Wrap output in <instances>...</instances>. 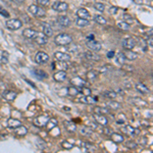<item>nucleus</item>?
Returning a JSON list of instances; mask_svg holds the SVG:
<instances>
[{
	"instance_id": "nucleus-1",
	"label": "nucleus",
	"mask_w": 153,
	"mask_h": 153,
	"mask_svg": "<svg viewBox=\"0 0 153 153\" xmlns=\"http://www.w3.org/2000/svg\"><path fill=\"white\" fill-rule=\"evenodd\" d=\"M54 42L58 46H66L73 42V39H71V37L69 36V35L62 33V34L57 35V36L55 37Z\"/></svg>"
},
{
	"instance_id": "nucleus-2",
	"label": "nucleus",
	"mask_w": 153,
	"mask_h": 153,
	"mask_svg": "<svg viewBox=\"0 0 153 153\" xmlns=\"http://www.w3.org/2000/svg\"><path fill=\"white\" fill-rule=\"evenodd\" d=\"M28 10H29V12L31 13L32 15H34V17H44L46 15V11L44 10L43 8H41L40 6L35 5V4L30 5Z\"/></svg>"
},
{
	"instance_id": "nucleus-3",
	"label": "nucleus",
	"mask_w": 153,
	"mask_h": 153,
	"mask_svg": "<svg viewBox=\"0 0 153 153\" xmlns=\"http://www.w3.org/2000/svg\"><path fill=\"white\" fill-rule=\"evenodd\" d=\"M6 27L11 31H17V30L23 27V23L18 18H11V20H8L6 22Z\"/></svg>"
},
{
	"instance_id": "nucleus-4",
	"label": "nucleus",
	"mask_w": 153,
	"mask_h": 153,
	"mask_svg": "<svg viewBox=\"0 0 153 153\" xmlns=\"http://www.w3.org/2000/svg\"><path fill=\"white\" fill-rule=\"evenodd\" d=\"M48 60H49V55L47 53L43 52V51H39L35 55V61L38 64H44L46 62H48Z\"/></svg>"
},
{
	"instance_id": "nucleus-5",
	"label": "nucleus",
	"mask_w": 153,
	"mask_h": 153,
	"mask_svg": "<svg viewBox=\"0 0 153 153\" xmlns=\"http://www.w3.org/2000/svg\"><path fill=\"white\" fill-rule=\"evenodd\" d=\"M52 9L55 11H60V12L66 11L68 9V4L63 1H55L52 4Z\"/></svg>"
},
{
	"instance_id": "nucleus-6",
	"label": "nucleus",
	"mask_w": 153,
	"mask_h": 153,
	"mask_svg": "<svg viewBox=\"0 0 153 153\" xmlns=\"http://www.w3.org/2000/svg\"><path fill=\"white\" fill-rule=\"evenodd\" d=\"M122 131L124 132L126 135L129 136H139L140 134V130L137 129V128H134L132 126H126L122 129Z\"/></svg>"
},
{
	"instance_id": "nucleus-7",
	"label": "nucleus",
	"mask_w": 153,
	"mask_h": 153,
	"mask_svg": "<svg viewBox=\"0 0 153 153\" xmlns=\"http://www.w3.org/2000/svg\"><path fill=\"white\" fill-rule=\"evenodd\" d=\"M136 46V41L134 38H126L124 41H122V47L125 48L126 50H133Z\"/></svg>"
},
{
	"instance_id": "nucleus-8",
	"label": "nucleus",
	"mask_w": 153,
	"mask_h": 153,
	"mask_svg": "<svg viewBox=\"0 0 153 153\" xmlns=\"http://www.w3.org/2000/svg\"><path fill=\"white\" fill-rule=\"evenodd\" d=\"M93 119L95 122H96L98 125H100V126L106 127L108 125V119L104 114H97V113H94Z\"/></svg>"
},
{
	"instance_id": "nucleus-9",
	"label": "nucleus",
	"mask_w": 153,
	"mask_h": 153,
	"mask_svg": "<svg viewBox=\"0 0 153 153\" xmlns=\"http://www.w3.org/2000/svg\"><path fill=\"white\" fill-rule=\"evenodd\" d=\"M48 119H49V117H48L47 115H40V117H36V119H34V125L39 128H42L44 126H46Z\"/></svg>"
},
{
	"instance_id": "nucleus-10",
	"label": "nucleus",
	"mask_w": 153,
	"mask_h": 153,
	"mask_svg": "<svg viewBox=\"0 0 153 153\" xmlns=\"http://www.w3.org/2000/svg\"><path fill=\"white\" fill-rule=\"evenodd\" d=\"M87 46H88V48H89L91 51H100L101 50V48H102V46H101V43L100 42H98V41H95V39L94 40H91V41H87Z\"/></svg>"
},
{
	"instance_id": "nucleus-11",
	"label": "nucleus",
	"mask_w": 153,
	"mask_h": 153,
	"mask_svg": "<svg viewBox=\"0 0 153 153\" xmlns=\"http://www.w3.org/2000/svg\"><path fill=\"white\" fill-rule=\"evenodd\" d=\"M54 57L58 60V61H62V62H68V61L71 60V55H69L68 53L60 52V51L55 52Z\"/></svg>"
},
{
	"instance_id": "nucleus-12",
	"label": "nucleus",
	"mask_w": 153,
	"mask_h": 153,
	"mask_svg": "<svg viewBox=\"0 0 153 153\" xmlns=\"http://www.w3.org/2000/svg\"><path fill=\"white\" fill-rule=\"evenodd\" d=\"M69 83H71V85L75 86L76 88H82L86 85V81L84 79L80 78V76H75V78H73L69 81Z\"/></svg>"
},
{
	"instance_id": "nucleus-13",
	"label": "nucleus",
	"mask_w": 153,
	"mask_h": 153,
	"mask_svg": "<svg viewBox=\"0 0 153 153\" xmlns=\"http://www.w3.org/2000/svg\"><path fill=\"white\" fill-rule=\"evenodd\" d=\"M79 101L82 102V103H86V104H94V103H96V101H97V97L90 96V95H88V96L82 95V97L79 99Z\"/></svg>"
},
{
	"instance_id": "nucleus-14",
	"label": "nucleus",
	"mask_w": 153,
	"mask_h": 153,
	"mask_svg": "<svg viewBox=\"0 0 153 153\" xmlns=\"http://www.w3.org/2000/svg\"><path fill=\"white\" fill-rule=\"evenodd\" d=\"M66 73L64 71H56V73L53 75V79H54L56 82L58 83H61L63 82V81H66Z\"/></svg>"
},
{
	"instance_id": "nucleus-15",
	"label": "nucleus",
	"mask_w": 153,
	"mask_h": 153,
	"mask_svg": "<svg viewBox=\"0 0 153 153\" xmlns=\"http://www.w3.org/2000/svg\"><path fill=\"white\" fill-rule=\"evenodd\" d=\"M34 39H35V42L38 44V45H40V46H43V45H45V44L47 43V37H46L44 34L38 33Z\"/></svg>"
},
{
	"instance_id": "nucleus-16",
	"label": "nucleus",
	"mask_w": 153,
	"mask_h": 153,
	"mask_svg": "<svg viewBox=\"0 0 153 153\" xmlns=\"http://www.w3.org/2000/svg\"><path fill=\"white\" fill-rule=\"evenodd\" d=\"M2 96H3V98L6 99L7 101H13L15 98H17V92H15V91L7 90V91H5L3 94H2Z\"/></svg>"
},
{
	"instance_id": "nucleus-17",
	"label": "nucleus",
	"mask_w": 153,
	"mask_h": 153,
	"mask_svg": "<svg viewBox=\"0 0 153 153\" xmlns=\"http://www.w3.org/2000/svg\"><path fill=\"white\" fill-rule=\"evenodd\" d=\"M57 23H58L61 27L66 28L71 25V20H69L66 15H59V17H57Z\"/></svg>"
},
{
	"instance_id": "nucleus-18",
	"label": "nucleus",
	"mask_w": 153,
	"mask_h": 153,
	"mask_svg": "<svg viewBox=\"0 0 153 153\" xmlns=\"http://www.w3.org/2000/svg\"><path fill=\"white\" fill-rule=\"evenodd\" d=\"M84 56L87 59L92 60V61H99L100 60V56L98 54H95L93 51H86V52H84Z\"/></svg>"
},
{
	"instance_id": "nucleus-19",
	"label": "nucleus",
	"mask_w": 153,
	"mask_h": 153,
	"mask_svg": "<svg viewBox=\"0 0 153 153\" xmlns=\"http://www.w3.org/2000/svg\"><path fill=\"white\" fill-rule=\"evenodd\" d=\"M76 17L81 18H85V20H89L91 15H90L89 11L86 8H79L78 10H76Z\"/></svg>"
},
{
	"instance_id": "nucleus-20",
	"label": "nucleus",
	"mask_w": 153,
	"mask_h": 153,
	"mask_svg": "<svg viewBox=\"0 0 153 153\" xmlns=\"http://www.w3.org/2000/svg\"><path fill=\"white\" fill-rule=\"evenodd\" d=\"M37 34H38V32L35 31L33 29H26L23 32V36L27 39H34Z\"/></svg>"
},
{
	"instance_id": "nucleus-21",
	"label": "nucleus",
	"mask_w": 153,
	"mask_h": 153,
	"mask_svg": "<svg viewBox=\"0 0 153 153\" xmlns=\"http://www.w3.org/2000/svg\"><path fill=\"white\" fill-rule=\"evenodd\" d=\"M136 90L141 94H149L150 93V90L148 89V87H146L144 84L142 83H138L136 85Z\"/></svg>"
},
{
	"instance_id": "nucleus-22",
	"label": "nucleus",
	"mask_w": 153,
	"mask_h": 153,
	"mask_svg": "<svg viewBox=\"0 0 153 153\" xmlns=\"http://www.w3.org/2000/svg\"><path fill=\"white\" fill-rule=\"evenodd\" d=\"M22 125V122L20 119H9L7 120V126L10 129H15V128L20 127Z\"/></svg>"
},
{
	"instance_id": "nucleus-23",
	"label": "nucleus",
	"mask_w": 153,
	"mask_h": 153,
	"mask_svg": "<svg viewBox=\"0 0 153 153\" xmlns=\"http://www.w3.org/2000/svg\"><path fill=\"white\" fill-rule=\"evenodd\" d=\"M110 138H111V140H112L114 143H117V144H119V143H122L125 141L124 136L119 135V134H117V133H111Z\"/></svg>"
},
{
	"instance_id": "nucleus-24",
	"label": "nucleus",
	"mask_w": 153,
	"mask_h": 153,
	"mask_svg": "<svg viewBox=\"0 0 153 153\" xmlns=\"http://www.w3.org/2000/svg\"><path fill=\"white\" fill-rule=\"evenodd\" d=\"M15 135H17V136H20V137L25 136L26 134L28 133V129H27V128H26L25 126H23V125H20V127L15 128Z\"/></svg>"
},
{
	"instance_id": "nucleus-25",
	"label": "nucleus",
	"mask_w": 153,
	"mask_h": 153,
	"mask_svg": "<svg viewBox=\"0 0 153 153\" xmlns=\"http://www.w3.org/2000/svg\"><path fill=\"white\" fill-rule=\"evenodd\" d=\"M63 125H64V127H66V131L68 132H71V133H75V132L76 131V124H74L73 122H63Z\"/></svg>"
},
{
	"instance_id": "nucleus-26",
	"label": "nucleus",
	"mask_w": 153,
	"mask_h": 153,
	"mask_svg": "<svg viewBox=\"0 0 153 153\" xmlns=\"http://www.w3.org/2000/svg\"><path fill=\"white\" fill-rule=\"evenodd\" d=\"M33 75L36 76L37 79H39V80H44V79H46L48 76L47 74L44 71H42V69H34Z\"/></svg>"
},
{
	"instance_id": "nucleus-27",
	"label": "nucleus",
	"mask_w": 153,
	"mask_h": 153,
	"mask_svg": "<svg viewBox=\"0 0 153 153\" xmlns=\"http://www.w3.org/2000/svg\"><path fill=\"white\" fill-rule=\"evenodd\" d=\"M124 55H125V58L129 60H135L138 58V54L131 50H127L126 52H124Z\"/></svg>"
},
{
	"instance_id": "nucleus-28",
	"label": "nucleus",
	"mask_w": 153,
	"mask_h": 153,
	"mask_svg": "<svg viewBox=\"0 0 153 153\" xmlns=\"http://www.w3.org/2000/svg\"><path fill=\"white\" fill-rule=\"evenodd\" d=\"M106 106H107L109 109L117 110L120 108V103H119L117 101H113L112 99H111V101H108L107 103H106Z\"/></svg>"
},
{
	"instance_id": "nucleus-29",
	"label": "nucleus",
	"mask_w": 153,
	"mask_h": 153,
	"mask_svg": "<svg viewBox=\"0 0 153 153\" xmlns=\"http://www.w3.org/2000/svg\"><path fill=\"white\" fill-rule=\"evenodd\" d=\"M130 101L132 102V104L134 105H138V106H147V102L142 100L140 98H133V99H130Z\"/></svg>"
},
{
	"instance_id": "nucleus-30",
	"label": "nucleus",
	"mask_w": 153,
	"mask_h": 153,
	"mask_svg": "<svg viewBox=\"0 0 153 153\" xmlns=\"http://www.w3.org/2000/svg\"><path fill=\"white\" fill-rule=\"evenodd\" d=\"M68 88V95L69 96H76V95H79V88L75 87V86L71 85V87H66Z\"/></svg>"
},
{
	"instance_id": "nucleus-31",
	"label": "nucleus",
	"mask_w": 153,
	"mask_h": 153,
	"mask_svg": "<svg viewBox=\"0 0 153 153\" xmlns=\"http://www.w3.org/2000/svg\"><path fill=\"white\" fill-rule=\"evenodd\" d=\"M43 34L45 35L46 37H51L53 35V30L50 26L48 25H44L43 26Z\"/></svg>"
},
{
	"instance_id": "nucleus-32",
	"label": "nucleus",
	"mask_w": 153,
	"mask_h": 153,
	"mask_svg": "<svg viewBox=\"0 0 153 153\" xmlns=\"http://www.w3.org/2000/svg\"><path fill=\"white\" fill-rule=\"evenodd\" d=\"M56 126H57V120L55 119H48V122H47V124H46V127H47L48 131L53 130Z\"/></svg>"
},
{
	"instance_id": "nucleus-33",
	"label": "nucleus",
	"mask_w": 153,
	"mask_h": 153,
	"mask_svg": "<svg viewBox=\"0 0 153 153\" xmlns=\"http://www.w3.org/2000/svg\"><path fill=\"white\" fill-rule=\"evenodd\" d=\"M125 60H126V58H125L124 52H119L115 55V62H117L119 64H124Z\"/></svg>"
},
{
	"instance_id": "nucleus-34",
	"label": "nucleus",
	"mask_w": 153,
	"mask_h": 153,
	"mask_svg": "<svg viewBox=\"0 0 153 153\" xmlns=\"http://www.w3.org/2000/svg\"><path fill=\"white\" fill-rule=\"evenodd\" d=\"M76 26H79V27H87V26L89 25V20H85V18L78 17L76 20Z\"/></svg>"
},
{
	"instance_id": "nucleus-35",
	"label": "nucleus",
	"mask_w": 153,
	"mask_h": 153,
	"mask_svg": "<svg viewBox=\"0 0 153 153\" xmlns=\"http://www.w3.org/2000/svg\"><path fill=\"white\" fill-rule=\"evenodd\" d=\"M92 130L89 127H83L80 129V133L84 136H91L92 135Z\"/></svg>"
},
{
	"instance_id": "nucleus-36",
	"label": "nucleus",
	"mask_w": 153,
	"mask_h": 153,
	"mask_svg": "<svg viewBox=\"0 0 153 153\" xmlns=\"http://www.w3.org/2000/svg\"><path fill=\"white\" fill-rule=\"evenodd\" d=\"M117 27L119 28V29L122 30V31H129V30H130V25L127 24V23H125L124 20H122V22H119V23H117Z\"/></svg>"
},
{
	"instance_id": "nucleus-37",
	"label": "nucleus",
	"mask_w": 153,
	"mask_h": 153,
	"mask_svg": "<svg viewBox=\"0 0 153 153\" xmlns=\"http://www.w3.org/2000/svg\"><path fill=\"white\" fill-rule=\"evenodd\" d=\"M94 112L97 113V114H107L108 109L104 107H99V106H96L94 107Z\"/></svg>"
},
{
	"instance_id": "nucleus-38",
	"label": "nucleus",
	"mask_w": 153,
	"mask_h": 153,
	"mask_svg": "<svg viewBox=\"0 0 153 153\" xmlns=\"http://www.w3.org/2000/svg\"><path fill=\"white\" fill-rule=\"evenodd\" d=\"M79 92L81 95H84V96H88V95H91V89L88 87H82V88H79Z\"/></svg>"
},
{
	"instance_id": "nucleus-39",
	"label": "nucleus",
	"mask_w": 153,
	"mask_h": 153,
	"mask_svg": "<svg viewBox=\"0 0 153 153\" xmlns=\"http://www.w3.org/2000/svg\"><path fill=\"white\" fill-rule=\"evenodd\" d=\"M103 95H104V97H106V98H108V99H115L117 96V93L114 91H105L103 93Z\"/></svg>"
},
{
	"instance_id": "nucleus-40",
	"label": "nucleus",
	"mask_w": 153,
	"mask_h": 153,
	"mask_svg": "<svg viewBox=\"0 0 153 153\" xmlns=\"http://www.w3.org/2000/svg\"><path fill=\"white\" fill-rule=\"evenodd\" d=\"M86 78L90 81H94L95 79H97V74L95 71H89L87 74H86Z\"/></svg>"
},
{
	"instance_id": "nucleus-41",
	"label": "nucleus",
	"mask_w": 153,
	"mask_h": 153,
	"mask_svg": "<svg viewBox=\"0 0 153 153\" xmlns=\"http://www.w3.org/2000/svg\"><path fill=\"white\" fill-rule=\"evenodd\" d=\"M122 18H124V22L127 23V24L129 25H132L134 23V18L132 15H130L129 13H125L124 15H122Z\"/></svg>"
},
{
	"instance_id": "nucleus-42",
	"label": "nucleus",
	"mask_w": 153,
	"mask_h": 153,
	"mask_svg": "<svg viewBox=\"0 0 153 153\" xmlns=\"http://www.w3.org/2000/svg\"><path fill=\"white\" fill-rule=\"evenodd\" d=\"M94 20L97 23V24H100V25H105L106 24V20L105 17H103L102 15H95Z\"/></svg>"
},
{
	"instance_id": "nucleus-43",
	"label": "nucleus",
	"mask_w": 153,
	"mask_h": 153,
	"mask_svg": "<svg viewBox=\"0 0 153 153\" xmlns=\"http://www.w3.org/2000/svg\"><path fill=\"white\" fill-rule=\"evenodd\" d=\"M94 8L96 9V10L100 11V12H103V11L105 10V5H104L103 3H101V2H96V3L94 4Z\"/></svg>"
},
{
	"instance_id": "nucleus-44",
	"label": "nucleus",
	"mask_w": 153,
	"mask_h": 153,
	"mask_svg": "<svg viewBox=\"0 0 153 153\" xmlns=\"http://www.w3.org/2000/svg\"><path fill=\"white\" fill-rule=\"evenodd\" d=\"M124 145L126 146L127 148H129V149H136L137 148V144H136V142H134V141H128V142L125 143Z\"/></svg>"
},
{
	"instance_id": "nucleus-45",
	"label": "nucleus",
	"mask_w": 153,
	"mask_h": 153,
	"mask_svg": "<svg viewBox=\"0 0 153 153\" xmlns=\"http://www.w3.org/2000/svg\"><path fill=\"white\" fill-rule=\"evenodd\" d=\"M1 62L4 64H6L8 62V53L6 51L2 52V56H1Z\"/></svg>"
},
{
	"instance_id": "nucleus-46",
	"label": "nucleus",
	"mask_w": 153,
	"mask_h": 153,
	"mask_svg": "<svg viewBox=\"0 0 153 153\" xmlns=\"http://www.w3.org/2000/svg\"><path fill=\"white\" fill-rule=\"evenodd\" d=\"M0 15H3V17H9V13H8V11L6 10V9H4L3 7H2L1 5H0Z\"/></svg>"
},
{
	"instance_id": "nucleus-47",
	"label": "nucleus",
	"mask_w": 153,
	"mask_h": 153,
	"mask_svg": "<svg viewBox=\"0 0 153 153\" xmlns=\"http://www.w3.org/2000/svg\"><path fill=\"white\" fill-rule=\"evenodd\" d=\"M36 1L39 5H42V6H46L49 4V0H36Z\"/></svg>"
},
{
	"instance_id": "nucleus-48",
	"label": "nucleus",
	"mask_w": 153,
	"mask_h": 153,
	"mask_svg": "<svg viewBox=\"0 0 153 153\" xmlns=\"http://www.w3.org/2000/svg\"><path fill=\"white\" fill-rule=\"evenodd\" d=\"M117 11H119V8H117V6H111V7H109V13H110V15H117Z\"/></svg>"
},
{
	"instance_id": "nucleus-49",
	"label": "nucleus",
	"mask_w": 153,
	"mask_h": 153,
	"mask_svg": "<svg viewBox=\"0 0 153 153\" xmlns=\"http://www.w3.org/2000/svg\"><path fill=\"white\" fill-rule=\"evenodd\" d=\"M62 147L66 148V149H71V148H73V145H71V143L64 141V142H62Z\"/></svg>"
},
{
	"instance_id": "nucleus-50",
	"label": "nucleus",
	"mask_w": 153,
	"mask_h": 153,
	"mask_svg": "<svg viewBox=\"0 0 153 153\" xmlns=\"http://www.w3.org/2000/svg\"><path fill=\"white\" fill-rule=\"evenodd\" d=\"M85 147L87 148L88 151H93V150H96V147H94L93 145L88 144V143H85Z\"/></svg>"
},
{
	"instance_id": "nucleus-51",
	"label": "nucleus",
	"mask_w": 153,
	"mask_h": 153,
	"mask_svg": "<svg viewBox=\"0 0 153 153\" xmlns=\"http://www.w3.org/2000/svg\"><path fill=\"white\" fill-rule=\"evenodd\" d=\"M122 68L128 71H134V68L132 66H127V64H125V66H122Z\"/></svg>"
},
{
	"instance_id": "nucleus-52",
	"label": "nucleus",
	"mask_w": 153,
	"mask_h": 153,
	"mask_svg": "<svg viewBox=\"0 0 153 153\" xmlns=\"http://www.w3.org/2000/svg\"><path fill=\"white\" fill-rule=\"evenodd\" d=\"M114 51H109V52L107 53V54H106V56L108 57V58H112V57H114Z\"/></svg>"
},
{
	"instance_id": "nucleus-53",
	"label": "nucleus",
	"mask_w": 153,
	"mask_h": 153,
	"mask_svg": "<svg viewBox=\"0 0 153 153\" xmlns=\"http://www.w3.org/2000/svg\"><path fill=\"white\" fill-rule=\"evenodd\" d=\"M104 133H105L106 135H108V134H109V135H111V133H112V132H111L110 130L108 129V128H104Z\"/></svg>"
},
{
	"instance_id": "nucleus-54",
	"label": "nucleus",
	"mask_w": 153,
	"mask_h": 153,
	"mask_svg": "<svg viewBox=\"0 0 153 153\" xmlns=\"http://www.w3.org/2000/svg\"><path fill=\"white\" fill-rule=\"evenodd\" d=\"M86 40L87 41H91V40H94V35H89V36H87V38H86Z\"/></svg>"
},
{
	"instance_id": "nucleus-55",
	"label": "nucleus",
	"mask_w": 153,
	"mask_h": 153,
	"mask_svg": "<svg viewBox=\"0 0 153 153\" xmlns=\"http://www.w3.org/2000/svg\"><path fill=\"white\" fill-rule=\"evenodd\" d=\"M147 43H148V45H149L150 47H152V37L151 36H150L149 39L147 40Z\"/></svg>"
},
{
	"instance_id": "nucleus-56",
	"label": "nucleus",
	"mask_w": 153,
	"mask_h": 153,
	"mask_svg": "<svg viewBox=\"0 0 153 153\" xmlns=\"http://www.w3.org/2000/svg\"><path fill=\"white\" fill-rule=\"evenodd\" d=\"M11 1H13L15 3H17V4H22V3H24L25 0H11Z\"/></svg>"
},
{
	"instance_id": "nucleus-57",
	"label": "nucleus",
	"mask_w": 153,
	"mask_h": 153,
	"mask_svg": "<svg viewBox=\"0 0 153 153\" xmlns=\"http://www.w3.org/2000/svg\"><path fill=\"white\" fill-rule=\"evenodd\" d=\"M3 1H4V2H6V3H9V2H10L11 0H3Z\"/></svg>"
},
{
	"instance_id": "nucleus-58",
	"label": "nucleus",
	"mask_w": 153,
	"mask_h": 153,
	"mask_svg": "<svg viewBox=\"0 0 153 153\" xmlns=\"http://www.w3.org/2000/svg\"><path fill=\"white\" fill-rule=\"evenodd\" d=\"M0 76H1V75H0Z\"/></svg>"
}]
</instances>
